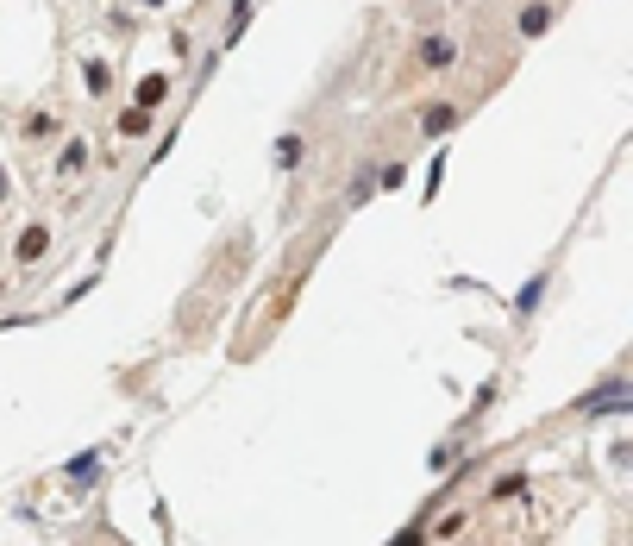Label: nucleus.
<instances>
[{
  "label": "nucleus",
  "instance_id": "1",
  "mask_svg": "<svg viewBox=\"0 0 633 546\" xmlns=\"http://www.w3.org/2000/svg\"><path fill=\"white\" fill-rule=\"evenodd\" d=\"M44 251H50V233H44V227H19V239H13V258H19V264H38Z\"/></svg>",
  "mask_w": 633,
  "mask_h": 546
},
{
  "label": "nucleus",
  "instance_id": "3",
  "mask_svg": "<svg viewBox=\"0 0 633 546\" xmlns=\"http://www.w3.org/2000/svg\"><path fill=\"white\" fill-rule=\"evenodd\" d=\"M420 63H427V70H446V63H452V44H446V38H427V44H420Z\"/></svg>",
  "mask_w": 633,
  "mask_h": 546
},
{
  "label": "nucleus",
  "instance_id": "4",
  "mask_svg": "<svg viewBox=\"0 0 633 546\" xmlns=\"http://www.w3.org/2000/svg\"><path fill=\"white\" fill-rule=\"evenodd\" d=\"M545 19H552V7H527V13H521V32H527V38L545 32Z\"/></svg>",
  "mask_w": 633,
  "mask_h": 546
},
{
  "label": "nucleus",
  "instance_id": "2",
  "mask_svg": "<svg viewBox=\"0 0 633 546\" xmlns=\"http://www.w3.org/2000/svg\"><path fill=\"white\" fill-rule=\"evenodd\" d=\"M164 95H170V82H164V76H145V82H138V113L164 107Z\"/></svg>",
  "mask_w": 633,
  "mask_h": 546
},
{
  "label": "nucleus",
  "instance_id": "5",
  "mask_svg": "<svg viewBox=\"0 0 633 546\" xmlns=\"http://www.w3.org/2000/svg\"><path fill=\"white\" fill-rule=\"evenodd\" d=\"M145 7H164V0H145Z\"/></svg>",
  "mask_w": 633,
  "mask_h": 546
}]
</instances>
